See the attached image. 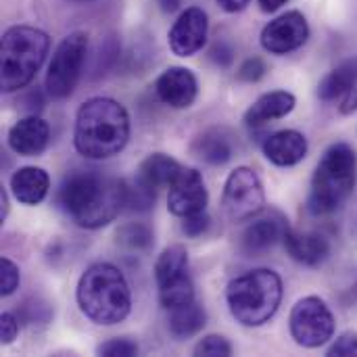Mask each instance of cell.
<instances>
[{
  "label": "cell",
  "instance_id": "cell-1",
  "mask_svg": "<svg viewBox=\"0 0 357 357\" xmlns=\"http://www.w3.org/2000/svg\"><path fill=\"white\" fill-rule=\"evenodd\" d=\"M56 201L77 226L96 230L111 224L126 207L128 184L94 169H73L63 178Z\"/></svg>",
  "mask_w": 357,
  "mask_h": 357
},
{
  "label": "cell",
  "instance_id": "cell-2",
  "mask_svg": "<svg viewBox=\"0 0 357 357\" xmlns=\"http://www.w3.org/2000/svg\"><path fill=\"white\" fill-rule=\"evenodd\" d=\"M130 138V115L113 98H90L75 115L73 142L86 159H109L123 151Z\"/></svg>",
  "mask_w": 357,
  "mask_h": 357
},
{
  "label": "cell",
  "instance_id": "cell-3",
  "mask_svg": "<svg viewBox=\"0 0 357 357\" xmlns=\"http://www.w3.org/2000/svg\"><path fill=\"white\" fill-rule=\"evenodd\" d=\"M77 305L98 326H113L128 318L132 293L126 276L113 264L90 266L77 282Z\"/></svg>",
  "mask_w": 357,
  "mask_h": 357
},
{
  "label": "cell",
  "instance_id": "cell-4",
  "mask_svg": "<svg viewBox=\"0 0 357 357\" xmlns=\"http://www.w3.org/2000/svg\"><path fill=\"white\" fill-rule=\"evenodd\" d=\"M356 151L337 142L326 149L312 178L307 209L312 215H331L339 211L356 188Z\"/></svg>",
  "mask_w": 357,
  "mask_h": 357
},
{
  "label": "cell",
  "instance_id": "cell-5",
  "mask_svg": "<svg viewBox=\"0 0 357 357\" xmlns=\"http://www.w3.org/2000/svg\"><path fill=\"white\" fill-rule=\"evenodd\" d=\"M230 314L243 326H264L282 301V280L272 270H253L234 278L226 289Z\"/></svg>",
  "mask_w": 357,
  "mask_h": 357
},
{
  "label": "cell",
  "instance_id": "cell-6",
  "mask_svg": "<svg viewBox=\"0 0 357 357\" xmlns=\"http://www.w3.org/2000/svg\"><path fill=\"white\" fill-rule=\"evenodd\" d=\"M50 40L42 29L29 25L8 27L0 44V86L2 92L25 88L42 67Z\"/></svg>",
  "mask_w": 357,
  "mask_h": 357
},
{
  "label": "cell",
  "instance_id": "cell-7",
  "mask_svg": "<svg viewBox=\"0 0 357 357\" xmlns=\"http://www.w3.org/2000/svg\"><path fill=\"white\" fill-rule=\"evenodd\" d=\"M88 54V36L84 31H73L56 46L46 73V90L52 98H67L79 75Z\"/></svg>",
  "mask_w": 357,
  "mask_h": 357
},
{
  "label": "cell",
  "instance_id": "cell-8",
  "mask_svg": "<svg viewBox=\"0 0 357 357\" xmlns=\"http://www.w3.org/2000/svg\"><path fill=\"white\" fill-rule=\"evenodd\" d=\"M291 337L305 349L326 345L335 335V318L320 297H305L297 301L291 312Z\"/></svg>",
  "mask_w": 357,
  "mask_h": 357
},
{
  "label": "cell",
  "instance_id": "cell-9",
  "mask_svg": "<svg viewBox=\"0 0 357 357\" xmlns=\"http://www.w3.org/2000/svg\"><path fill=\"white\" fill-rule=\"evenodd\" d=\"M222 205L232 222H247L259 215L266 205L259 176L251 167H236L226 180Z\"/></svg>",
  "mask_w": 357,
  "mask_h": 357
},
{
  "label": "cell",
  "instance_id": "cell-10",
  "mask_svg": "<svg viewBox=\"0 0 357 357\" xmlns=\"http://www.w3.org/2000/svg\"><path fill=\"white\" fill-rule=\"evenodd\" d=\"M310 38V25L303 13L289 10L270 21L261 31V46L272 54H287L301 48Z\"/></svg>",
  "mask_w": 357,
  "mask_h": 357
},
{
  "label": "cell",
  "instance_id": "cell-11",
  "mask_svg": "<svg viewBox=\"0 0 357 357\" xmlns=\"http://www.w3.org/2000/svg\"><path fill=\"white\" fill-rule=\"evenodd\" d=\"M207 201H209V195H207L205 180H203L201 172H197L192 167H182V172L174 180V184L169 186L167 209L174 215L184 220L188 215L205 211Z\"/></svg>",
  "mask_w": 357,
  "mask_h": 357
},
{
  "label": "cell",
  "instance_id": "cell-12",
  "mask_svg": "<svg viewBox=\"0 0 357 357\" xmlns=\"http://www.w3.org/2000/svg\"><path fill=\"white\" fill-rule=\"evenodd\" d=\"M207 13L199 6L186 8L169 29V48L178 56H192L207 40Z\"/></svg>",
  "mask_w": 357,
  "mask_h": 357
},
{
  "label": "cell",
  "instance_id": "cell-13",
  "mask_svg": "<svg viewBox=\"0 0 357 357\" xmlns=\"http://www.w3.org/2000/svg\"><path fill=\"white\" fill-rule=\"evenodd\" d=\"M289 230L291 228L287 218L278 211H270L268 215L257 218L253 224L245 228L241 236V249L245 255H259L272 249L278 241H282Z\"/></svg>",
  "mask_w": 357,
  "mask_h": 357
},
{
  "label": "cell",
  "instance_id": "cell-14",
  "mask_svg": "<svg viewBox=\"0 0 357 357\" xmlns=\"http://www.w3.org/2000/svg\"><path fill=\"white\" fill-rule=\"evenodd\" d=\"M155 90H157V96L165 105H169L174 109H186L195 102V98L199 94V84L190 69L169 67L157 77Z\"/></svg>",
  "mask_w": 357,
  "mask_h": 357
},
{
  "label": "cell",
  "instance_id": "cell-15",
  "mask_svg": "<svg viewBox=\"0 0 357 357\" xmlns=\"http://www.w3.org/2000/svg\"><path fill=\"white\" fill-rule=\"evenodd\" d=\"M48 140H50L48 123L36 113L19 119L8 132V146L17 155H23V157H36L44 153V149L48 146Z\"/></svg>",
  "mask_w": 357,
  "mask_h": 357
},
{
  "label": "cell",
  "instance_id": "cell-16",
  "mask_svg": "<svg viewBox=\"0 0 357 357\" xmlns=\"http://www.w3.org/2000/svg\"><path fill=\"white\" fill-rule=\"evenodd\" d=\"M264 155L278 167H291L305 159L307 138L297 130H282L266 138Z\"/></svg>",
  "mask_w": 357,
  "mask_h": 357
},
{
  "label": "cell",
  "instance_id": "cell-17",
  "mask_svg": "<svg viewBox=\"0 0 357 357\" xmlns=\"http://www.w3.org/2000/svg\"><path fill=\"white\" fill-rule=\"evenodd\" d=\"M287 253L303 266L310 268H318L328 259L331 253V245L328 241L318 234V232H297V230H289L282 238Z\"/></svg>",
  "mask_w": 357,
  "mask_h": 357
},
{
  "label": "cell",
  "instance_id": "cell-18",
  "mask_svg": "<svg viewBox=\"0 0 357 357\" xmlns=\"http://www.w3.org/2000/svg\"><path fill=\"white\" fill-rule=\"evenodd\" d=\"M180 172H182V165L174 157L165 153H153L140 163L134 182L157 192L159 188H165V186L169 188Z\"/></svg>",
  "mask_w": 357,
  "mask_h": 357
},
{
  "label": "cell",
  "instance_id": "cell-19",
  "mask_svg": "<svg viewBox=\"0 0 357 357\" xmlns=\"http://www.w3.org/2000/svg\"><path fill=\"white\" fill-rule=\"evenodd\" d=\"M297 100L291 92L287 90H274V92H268L264 96H259L251 107L249 111L245 113V123L251 126V128H257V126H266L274 119H282L287 117L293 109H295Z\"/></svg>",
  "mask_w": 357,
  "mask_h": 357
},
{
  "label": "cell",
  "instance_id": "cell-20",
  "mask_svg": "<svg viewBox=\"0 0 357 357\" xmlns=\"http://www.w3.org/2000/svg\"><path fill=\"white\" fill-rule=\"evenodd\" d=\"M50 188V178L40 167H21L10 178L13 197L23 205H38Z\"/></svg>",
  "mask_w": 357,
  "mask_h": 357
},
{
  "label": "cell",
  "instance_id": "cell-21",
  "mask_svg": "<svg viewBox=\"0 0 357 357\" xmlns=\"http://www.w3.org/2000/svg\"><path fill=\"white\" fill-rule=\"evenodd\" d=\"M357 84V56L343 61L339 67H335L318 86V96L324 102L341 100Z\"/></svg>",
  "mask_w": 357,
  "mask_h": 357
},
{
  "label": "cell",
  "instance_id": "cell-22",
  "mask_svg": "<svg viewBox=\"0 0 357 357\" xmlns=\"http://www.w3.org/2000/svg\"><path fill=\"white\" fill-rule=\"evenodd\" d=\"M205 324H207V314L197 301L169 310V331L176 339H190L199 335L205 328Z\"/></svg>",
  "mask_w": 357,
  "mask_h": 357
},
{
  "label": "cell",
  "instance_id": "cell-23",
  "mask_svg": "<svg viewBox=\"0 0 357 357\" xmlns=\"http://www.w3.org/2000/svg\"><path fill=\"white\" fill-rule=\"evenodd\" d=\"M195 155L211 165H224L232 159V144L220 130H209L195 140Z\"/></svg>",
  "mask_w": 357,
  "mask_h": 357
},
{
  "label": "cell",
  "instance_id": "cell-24",
  "mask_svg": "<svg viewBox=\"0 0 357 357\" xmlns=\"http://www.w3.org/2000/svg\"><path fill=\"white\" fill-rule=\"evenodd\" d=\"M188 274V253L182 245H174V247H167L159 257H157V264H155V280H157V287L161 284H167L180 276H186Z\"/></svg>",
  "mask_w": 357,
  "mask_h": 357
},
{
  "label": "cell",
  "instance_id": "cell-25",
  "mask_svg": "<svg viewBox=\"0 0 357 357\" xmlns=\"http://www.w3.org/2000/svg\"><path fill=\"white\" fill-rule=\"evenodd\" d=\"M159 301L165 310H176L180 305L195 301V284H192L190 274L180 276L167 284H161L159 287Z\"/></svg>",
  "mask_w": 357,
  "mask_h": 357
},
{
  "label": "cell",
  "instance_id": "cell-26",
  "mask_svg": "<svg viewBox=\"0 0 357 357\" xmlns=\"http://www.w3.org/2000/svg\"><path fill=\"white\" fill-rule=\"evenodd\" d=\"M117 236H119L121 245H126L130 249H136V251L149 249L151 243H153V232L142 224H128L117 232Z\"/></svg>",
  "mask_w": 357,
  "mask_h": 357
},
{
  "label": "cell",
  "instance_id": "cell-27",
  "mask_svg": "<svg viewBox=\"0 0 357 357\" xmlns=\"http://www.w3.org/2000/svg\"><path fill=\"white\" fill-rule=\"evenodd\" d=\"M195 356L199 357H228L232 356V347L224 337L218 335H209L203 341H199V345L195 347Z\"/></svg>",
  "mask_w": 357,
  "mask_h": 357
},
{
  "label": "cell",
  "instance_id": "cell-28",
  "mask_svg": "<svg viewBox=\"0 0 357 357\" xmlns=\"http://www.w3.org/2000/svg\"><path fill=\"white\" fill-rule=\"evenodd\" d=\"M96 354L105 357H134L138 356V345L130 339H111L98 345Z\"/></svg>",
  "mask_w": 357,
  "mask_h": 357
},
{
  "label": "cell",
  "instance_id": "cell-29",
  "mask_svg": "<svg viewBox=\"0 0 357 357\" xmlns=\"http://www.w3.org/2000/svg\"><path fill=\"white\" fill-rule=\"evenodd\" d=\"M17 287H19V268L10 259L2 257L0 259V293L4 297L13 295Z\"/></svg>",
  "mask_w": 357,
  "mask_h": 357
},
{
  "label": "cell",
  "instance_id": "cell-30",
  "mask_svg": "<svg viewBox=\"0 0 357 357\" xmlns=\"http://www.w3.org/2000/svg\"><path fill=\"white\" fill-rule=\"evenodd\" d=\"M328 357H354L357 356V335L356 333H345L341 335L328 349Z\"/></svg>",
  "mask_w": 357,
  "mask_h": 357
},
{
  "label": "cell",
  "instance_id": "cell-31",
  "mask_svg": "<svg viewBox=\"0 0 357 357\" xmlns=\"http://www.w3.org/2000/svg\"><path fill=\"white\" fill-rule=\"evenodd\" d=\"M264 73H266L264 61L257 59V56H253V59H247V61L241 65V69H238V79L253 84V82H259V79L264 77Z\"/></svg>",
  "mask_w": 357,
  "mask_h": 357
},
{
  "label": "cell",
  "instance_id": "cell-32",
  "mask_svg": "<svg viewBox=\"0 0 357 357\" xmlns=\"http://www.w3.org/2000/svg\"><path fill=\"white\" fill-rule=\"evenodd\" d=\"M207 228H209V215H207L205 211L184 218V224H182L184 234H186V236H192V238H195V236H201Z\"/></svg>",
  "mask_w": 357,
  "mask_h": 357
},
{
  "label": "cell",
  "instance_id": "cell-33",
  "mask_svg": "<svg viewBox=\"0 0 357 357\" xmlns=\"http://www.w3.org/2000/svg\"><path fill=\"white\" fill-rule=\"evenodd\" d=\"M19 333V320L13 314H2L0 316V343L10 345L17 339Z\"/></svg>",
  "mask_w": 357,
  "mask_h": 357
},
{
  "label": "cell",
  "instance_id": "cell-34",
  "mask_svg": "<svg viewBox=\"0 0 357 357\" xmlns=\"http://www.w3.org/2000/svg\"><path fill=\"white\" fill-rule=\"evenodd\" d=\"M357 111V84L341 98V113H354Z\"/></svg>",
  "mask_w": 357,
  "mask_h": 357
},
{
  "label": "cell",
  "instance_id": "cell-35",
  "mask_svg": "<svg viewBox=\"0 0 357 357\" xmlns=\"http://www.w3.org/2000/svg\"><path fill=\"white\" fill-rule=\"evenodd\" d=\"M251 0H218V4L226 10V13H241L243 8H247Z\"/></svg>",
  "mask_w": 357,
  "mask_h": 357
},
{
  "label": "cell",
  "instance_id": "cell-36",
  "mask_svg": "<svg viewBox=\"0 0 357 357\" xmlns=\"http://www.w3.org/2000/svg\"><path fill=\"white\" fill-rule=\"evenodd\" d=\"M282 4H287V0H259V8H261L264 13H274V10H278Z\"/></svg>",
  "mask_w": 357,
  "mask_h": 357
},
{
  "label": "cell",
  "instance_id": "cell-37",
  "mask_svg": "<svg viewBox=\"0 0 357 357\" xmlns=\"http://www.w3.org/2000/svg\"><path fill=\"white\" fill-rule=\"evenodd\" d=\"M159 4L165 13H174L180 6V0H159Z\"/></svg>",
  "mask_w": 357,
  "mask_h": 357
},
{
  "label": "cell",
  "instance_id": "cell-38",
  "mask_svg": "<svg viewBox=\"0 0 357 357\" xmlns=\"http://www.w3.org/2000/svg\"><path fill=\"white\" fill-rule=\"evenodd\" d=\"M0 203H2V211H0V218L4 220V218H6V211H8V205H6V192H4V190L0 192Z\"/></svg>",
  "mask_w": 357,
  "mask_h": 357
}]
</instances>
